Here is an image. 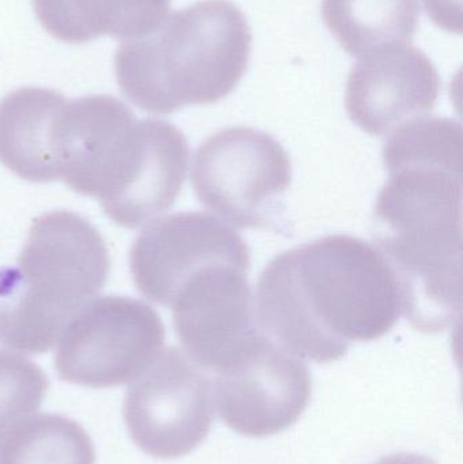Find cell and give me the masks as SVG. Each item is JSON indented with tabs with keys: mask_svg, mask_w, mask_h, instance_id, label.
<instances>
[{
	"mask_svg": "<svg viewBox=\"0 0 463 464\" xmlns=\"http://www.w3.org/2000/svg\"><path fill=\"white\" fill-rule=\"evenodd\" d=\"M402 314L393 270L361 237L336 234L275 256L258 278L257 329L277 346L326 364L350 343L388 334Z\"/></svg>",
	"mask_w": 463,
	"mask_h": 464,
	"instance_id": "obj_1",
	"label": "cell"
},
{
	"mask_svg": "<svg viewBox=\"0 0 463 464\" xmlns=\"http://www.w3.org/2000/svg\"><path fill=\"white\" fill-rule=\"evenodd\" d=\"M383 165L372 240L393 270L408 324L438 334L461 318L462 162L407 155Z\"/></svg>",
	"mask_w": 463,
	"mask_h": 464,
	"instance_id": "obj_2",
	"label": "cell"
},
{
	"mask_svg": "<svg viewBox=\"0 0 463 464\" xmlns=\"http://www.w3.org/2000/svg\"><path fill=\"white\" fill-rule=\"evenodd\" d=\"M252 33L238 5L200 0L176 11L144 37L124 41L114 54L125 97L152 114L227 97L246 72Z\"/></svg>",
	"mask_w": 463,
	"mask_h": 464,
	"instance_id": "obj_3",
	"label": "cell"
},
{
	"mask_svg": "<svg viewBox=\"0 0 463 464\" xmlns=\"http://www.w3.org/2000/svg\"><path fill=\"white\" fill-rule=\"evenodd\" d=\"M109 269L105 240L89 220L70 211L38 217L16 264L0 269V343L24 353L48 352L102 291Z\"/></svg>",
	"mask_w": 463,
	"mask_h": 464,
	"instance_id": "obj_4",
	"label": "cell"
},
{
	"mask_svg": "<svg viewBox=\"0 0 463 464\" xmlns=\"http://www.w3.org/2000/svg\"><path fill=\"white\" fill-rule=\"evenodd\" d=\"M190 181L207 209L238 228H272L293 181L290 155L263 130L233 127L196 150Z\"/></svg>",
	"mask_w": 463,
	"mask_h": 464,
	"instance_id": "obj_5",
	"label": "cell"
},
{
	"mask_svg": "<svg viewBox=\"0 0 463 464\" xmlns=\"http://www.w3.org/2000/svg\"><path fill=\"white\" fill-rule=\"evenodd\" d=\"M166 329L141 300L101 296L83 305L59 337L54 368L62 381L108 389L135 381L160 353Z\"/></svg>",
	"mask_w": 463,
	"mask_h": 464,
	"instance_id": "obj_6",
	"label": "cell"
},
{
	"mask_svg": "<svg viewBox=\"0 0 463 464\" xmlns=\"http://www.w3.org/2000/svg\"><path fill=\"white\" fill-rule=\"evenodd\" d=\"M214 406L208 371L170 346L130 384L122 416L130 439L144 454L177 459L206 440Z\"/></svg>",
	"mask_w": 463,
	"mask_h": 464,
	"instance_id": "obj_7",
	"label": "cell"
},
{
	"mask_svg": "<svg viewBox=\"0 0 463 464\" xmlns=\"http://www.w3.org/2000/svg\"><path fill=\"white\" fill-rule=\"evenodd\" d=\"M312 387L307 365L263 334L212 381L220 420L246 438H268L293 427L309 406Z\"/></svg>",
	"mask_w": 463,
	"mask_h": 464,
	"instance_id": "obj_8",
	"label": "cell"
},
{
	"mask_svg": "<svg viewBox=\"0 0 463 464\" xmlns=\"http://www.w3.org/2000/svg\"><path fill=\"white\" fill-rule=\"evenodd\" d=\"M225 264L250 269L249 246L230 226L203 212H178L155 220L130 251L136 288L165 307L193 276Z\"/></svg>",
	"mask_w": 463,
	"mask_h": 464,
	"instance_id": "obj_9",
	"label": "cell"
},
{
	"mask_svg": "<svg viewBox=\"0 0 463 464\" xmlns=\"http://www.w3.org/2000/svg\"><path fill=\"white\" fill-rule=\"evenodd\" d=\"M247 273L238 265L206 267L171 303L177 338L203 370H223L261 334Z\"/></svg>",
	"mask_w": 463,
	"mask_h": 464,
	"instance_id": "obj_10",
	"label": "cell"
},
{
	"mask_svg": "<svg viewBox=\"0 0 463 464\" xmlns=\"http://www.w3.org/2000/svg\"><path fill=\"white\" fill-rule=\"evenodd\" d=\"M439 73L421 49L386 46L359 57L348 75L345 108L356 127L385 136L423 117L439 98Z\"/></svg>",
	"mask_w": 463,
	"mask_h": 464,
	"instance_id": "obj_11",
	"label": "cell"
},
{
	"mask_svg": "<svg viewBox=\"0 0 463 464\" xmlns=\"http://www.w3.org/2000/svg\"><path fill=\"white\" fill-rule=\"evenodd\" d=\"M189 144L163 120H138L132 152L111 192L100 201L106 217L138 228L170 209L187 179Z\"/></svg>",
	"mask_w": 463,
	"mask_h": 464,
	"instance_id": "obj_12",
	"label": "cell"
},
{
	"mask_svg": "<svg viewBox=\"0 0 463 464\" xmlns=\"http://www.w3.org/2000/svg\"><path fill=\"white\" fill-rule=\"evenodd\" d=\"M41 26L56 40L86 44L108 35L135 40L154 32L171 0H32Z\"/></svg>",
	"mask_w": 463,
	"mask_h": 464,
	"instance_id": "obj_13",
	"label": "cell"
},
{
	"mask_svg": "<svg viewBox=\"0 0 463 464\" xmlns=\"http://www.w3.org/2000/svg\"><path fill=\"white\" fill-rule=\"evenodd\" d=\"M67 98L43 87H22L0 101V162L35 184L59 181L51 151L56 111Z\"/></svg>",
	"mask_w": 463,
	"mask_h": 464,
	"instance_id": "obj_14",
	"label": "cell"
},
{
	"mask_svg": "<svg viewBox=\"0 0 463 464\" xmlns=\"http://www.w3.org/2000/svg\"><path fill=\"white\" fill-rule=\"evenodd\" d=\"M323 21L350 56L410 44L420 16L419 0H323Z\"/></svg>",
	"mask_w": 463,
	"mask_h": 464,
	"instance_id": "obj_15",
	"label": "cell"
},
{
	"mask_svg": "<svg viewBox=\"0 0 463 464\" xmlns=\"http://www.w3.org/2000/svg\"><path fill=\"white\" fill-rule=\"evenodd\" d=\"M0 464H95L94 443L73 420L37 414L0 440Z\"/></svg>",
	"mask_w": 463,
	"mask_h": 464,
	"instance_id": "obj_16",
	"label": "cell"
},
{
	"mask_svg": "<svg viewBox=\"0 0 463 464\" xmlns=\"http://www.w3.org/2000/svg\"><path fill=\"white\" fill-rule=\"evenodd\" d=\"M49 381L40 365L0 351V440L43 405Z\"/></svg>",
	"mask_w": 463,
	"mask_h": 464,
	"instance_id": "obj_17",
	"label": "cell"
},
{
	"mask_svg": "<svg viewBox=\"0 0 463 464\" xmlns=\"http://www.w3.org/2000/svg\"><path fill=\"white\" fill-rule=\"evenodd\" d=\"M429 18L449 32L461 33L459 0H424Z\"/></svg>",
	"mask_w": 463,
	"mask_h": 464,
	"instance_id": "obj_18",
	"label": "cell"
},
{
	"mask_svg": "<svg viewBox=\"0 0 463 464\" xmlns=\"http://www.w3.org/2000/svg\"><path fill=\"white\" fill-rule=\"evenodd\" d=\"M374 464H437L431 458L424 457L420 454H410V452H401V454L389 455V457L381 458Z\"/></svg>",
	"mask_w": 463,
	"mask_h": 464,
	"instance_id": "obj_19",
	"label": "cell"
}]
</instances>
